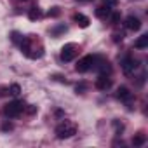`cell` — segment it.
<instances>
[{
  "mask_svg": "<svg viewBox=\"0 0 148 148\" xmlns=\"http://www.w3.org/2000/svg\"><path fill=\"white\" fill-rule=\"evenodd\" d=\"M110 14H112L110 5H101L96 9V18H99V19H106V18H110Z\"/></svg>",
  "mask_w": 148,
  "mask_h": 148,
  "instance_id": "obj_10",
  "label": "cell"
},
{
  "mask_svg": "<svg viewBox=\"0 0 148 148\" xmlns=\"http://www.w3.org/2000/svg\"><path fill=\"white\" fill-rule=\"evenodd\" d=\"M9 92H11L12 96H19V94H21V87H19L18 84H12L11 89H9Z\"/></svg>",
  "mask_w": 148,
  "mask_h": 148,
  "instance_id": "obj_16",
  "label": "cell"
},
{
  "mask_svg": "<svg viewBox=\"0 0 148 148\" xmlns=\"http://www.w3.org/2000/svg\"><path fill=\"white\" fill-rule=\"evenodd\" d=\"M73 21H75L80 28H87L89 25H91V19L87 18V16H84V14H80V12H77V14H73Z\"/></svg>",
  "mask_w": 148,
  "mask_h": 148,
  "instance_id": "obj_9",
  "label": "cell"
},
{
  "mask_svg": "<svg viewBox=\"0 0 148 148\" xmlns=\"http://www.w3.org/2000/svg\"><path fill=\"white\" fill-rule=\"evenodd\" d=\"M19 2H28V0H19Z\"/></svg>",
  "mask_w": 148,
  "mask_h": 148,
  "instance_id": "obj_26",
  "label": "cell"
},
{
  "mask_svg": "<svg viewBox=\"0 0 148 148\" xmlns=\"http://www.w3.org/2000/svg\"><path fill=\"white\" fill-rule=\"evenodd\" d=\"M119 99H122V101H129L131 98H132V94H131V91L125 87V86H122V87H119L117 89V94H115Z\"/></svg>",
  "mask_w": 148,
  "mask_h": 148,
  "instance_id": "obj_11",
  "label": "cell"
},
{
  "mask_svg": "<svg viewBox=\"0 0 148 148\" xmlns=\"http://www.w3.org/2000/svg\"><path fill=\"white\" fill-rule=\"evenodd\" d=\"M12 129V124H4L2 125V131H11Z\"/></svg>",
  "mask_w": 148,
  "mask_h": 148,
  "instance_id": "obj_25",
  "label": "cell"
},
{
  "mask_svg": "<svg viewBox=\"0 0 148 148\" xmlns=\"http://www.w3.org/2000/svg\"><path fill=\"white\" fill-rule=\"evenodd\" d=\"M105 4L110 5V7H113V5H117V0H105Z\"/></svg>",
  "mask_w": 148,
  "mask_h": 148,
  "instance_id": "obj_24",
  "label": "cell"
},
{
  "mask_svg": "<svg viewBox=\"0 0 148 148\" xmlns=\"http://www.w3.org/2000/svg\"><path fill=\"white\" fill-rule=\"evenodd\" d=\"M11 38H12V42H16V44H19V42L23 40V37H21L18 32H12V33H11Z\"/></svg>",
  "mask_w": 148,
  "mask_h": 148,
  "instance_id": "obj_19",
  "label": "cell"
},
{
  "mask_svg": "<svg viewBox=\"0 0 148 148\" xmlns=\"http://www.w3.org/2000/svg\"><path fill=\"white\" fill-rule=\"evenodd\" d=\"M75 91H77V92H80V94H82V92H84V91H86V84H80V86H77V87H75Z\"/></svg>",
  "mask_w": 148,
  "mask_h": 148,
  "instance_id": "obj_23",
  "label": "cell"
},
{
  "mask_svg": "<svg viewBox=\"0 0 148 148\" xmlns=\"http://www.w3.org/2000/svg\"><path fill=\"white\" fill-rule=\"evenodd\" d=\"M98 70H99V75H106V73H110V71H112V66H110V63H108V61H103V63L98 66Z\"/></svg>",
  "mask_w": 148,
  "mask_h": 148,
  "instance_id": "obj_13",
  "label": "cell"
},
{
  "mask_svg": "<svg viewBox=\"0 0 148 148\" xmlns=\"http://www.w3.org/2000/svg\"><path fill=\"white\" fill-rule=\"evenodd\" d=\"M145 141H146L145 134H136V136L132 138V145H134V146H141V145H145Z\"/></svg>",
  "mask_w": 148,
  "mask_h": 148,
  "instance_id": "obj_15",
  "label": "cell"
},
{
  "mask_svg": "<svg viewBox=\"0 0 148 148\" xmlns=\"http://www.w3.org/2000/svg\"><path fill=\"white\" fill-rule=\"evenodd\" d=\"M138 68V61L134 58H124L122 59V70L125 75H131V73H134V70Z\"/></svg>",
  "mask_w": 148,
  "mask_h": 148,
  "instance_id": "obj_6",
  "label": "cell"
},
{
  "mask_svg": "<svg viewBox=\"0 0 148 148\" xmlns=\"http://www.w3.org/2000/svg\"><path fill=\"white\" fill-rule=\"evenodd\" d=\"M59 14H61V11H59V7H52V9H51V11L47 12V16H49V18H58Z\"/></svg>",
  "mask_w": 148,
  "mask_h": 148,
  "instance_id": "obj_17",
  "label": "cell"
},
{
  "mask_svg": "<svg viewBox=\"0 0 148 148\" xmlns=\"http://www.w3.org/2000/svg\"><path fill=\"white\" fill-rule=\"evenodd\" d=\"M94 63H96V56L87 54V56H84L82 59H79V63L75 64V70H77L79 73H86V71H89V70L94 66Z\"/></svg>",
  "mask_w": 148,
  "mask_h": 148,
  "instance_id": "obj_5",
  "label": "cell"
},
{
  "mask_svg": "<svg viewBox=\"0 0 148 148\" xmlns=\"http://www.w3.org/2000/svg\"><path fill=\"white\" fill-rule=\"evenodd\" d=\"M113 125H115L117 132H122L124 131V124H119V120H113Z\"/></svg>",
  "mask_w": 148,
  "mask_h": 148,
  "instance_id": "obj_21",
  "label": "cell"
},
{
  "mask_svg": "<svg viewBox=\"0 0 148 148\" xmlns=\"http://www.w3.org/2000/svg\"><path fill=\"white\" fill-rule=\"evenodd\" d=\"M21 45V51L30 58V59H38L44 56V45L40 42H37V38L33 35L30 37H23V40L19 42Z\"/></svg>",
  "mask_w": 148,
  "mask_h": 148,
  "instance_id": "obj_1",
  "label": "cell"
},
{
  "mask_svg": "<svg viewBox=\"0 0 148 148\" xmlns=\"http://www.w3.org/2000/svg\"><path fill=\"white\" fill-rule=\"evenodd\" d=\"M110 87H112V79H110L108 75H99L98 80H96V89L106 91V89H110Z\"/></svg>",
  "mask_w": 148,
  "mask_h": 148,
  "instance_id": "obj_8",
  "label": "cell"
},
{
  "mask_svg": "<svg viewBox=\"0 0 148 148\" xmlns=\"http://www.w3.org/2000/svg\"><path fill=\"white\" fill-rule=\"evenodd\" d=\"M25 108H26V105L23 103V101H11V103H7L5 106H4V115L5 117H11V119H16V117H19L23 112H25Z\"/></svg>",
  "mask_w": 148,
  "mask_h": 148,
  "instance_id": "obj_3",
  "label": "cell"
},
{
  "mask_svg": "<svg viewBox=\"0 0 148 148\" xmlns=\"http://www.w3.org/2000/svg\"><path fill=\"white\" fill-rule=\"evenodd\" d=\"M28 18L32 19V21H35V19H38L40 18V9L35 5V7H32L30 11H28Z\"/></svg>",
  "mask_w": 148,
  "mask_h": 148,
  "instance_id": "obj_14",
  "label": "cell"
},
{
  "mask_svg": "<svg viewBox=\"0 0 148 148\" xmlns=\"http://www.w3.org/2000/svg\"><path fill=\"white\" fill-rule=\"evenodd\" d=\"M79 51H80V47H79L77 44H73V42L64 44V45L61 47V59H63L64 63H68V61H71V59H75V56L79 54Z\"/></svg>",
  "mask_w": 148,
  "mask_h": 148,
  "instance_id": "obj_4",
  "label": "cell"
},
{
  "mask_svg": "<svg viewBox=\"0 0 148 148\" xmlns=\"http://www.w3.org/2000/svg\"><path fill=\"white\" fill-rule=\"evenodd\" d=\"M63 32H66V26H58V28L52 30V35H59V33H63Z\"/></svg>",
  "mask_w": 148,
  "mask_h": 148,
  "instance_id": "obj_20",
  "label": "cell"
},
{
  "mask_svg": "<svg viewBox=\"0 0 148 148\" xmlns=\"http://www.w3.org/2000/svg\"><path fill=\"white\" fill-rule=\"evenodd\" d=\"M124 25H125V28L131 30V32H138V30L141 28V21H139V18H136V16H127L125 21H124Z\"/></svg>",
  "mask_w": 148,
  "mask_h": 148,
  "instance_id": "obj_7",
  "label": "cell"
},
{
  "mask_svg": "<svg viewBox=\"0 0 148 148\" xmlns=\"http://www.w3.org/2000/svg\"><path fill=\"white\" fill-rule=\"evenodd\" d=\"M110 21H112L113 25H117V23L120 21V14H119V12H112V14H110Z\"/></svg>",
  "mask_w": 148,
  "mask_h": 148,
  "instance_id": "obj_18",
  "label": "cell"
},
{
  "mask_svg": "<svg viewBox=\"0 0 148 148\" xmlns=\"http://www.w3.org/2000/svg\"><path fill=\"white\" fill-rule=\"evenodd\" d=\"M122 38H124V35H122V33H113V40H115V42H120Z\"/></svg>",
  "mask_w": 148,
  "mask_h": 148,
  "instance_id": "obj_22",
  "label": "cell"
},
{
  "mask_svg": "<svg viewBox=\"0 0 148 148\" xmlns=\"http://www.w3.org/2000/svg\"><path fill=\"white\" fill-rule=\"evenodd\" d=\"M134 47H136V49H145V47H148V35H141V37L134 42Z\"/></svg>",
  "mask_w": 148,
  "mask_h": 148,
  "instance_id": "obj_12",
  "label": "cell"
},
{
  "mask_svg": "<svg viewBox=\"0 0 148 148\" xmlns=\"http://www.w3.org/2000/svg\"><path fill=\"white\" fill-rule=\"evenodd\" d=\"M75 134H77V125L70 120H64V122L58 124V127H56V136L59 139H66V138H71Z\"/></svg>",
  "mask_w": 148,
  "mask_h": 148,
  "instance_id": "obj_2",
  "label": "cell"
}]
</instances>
